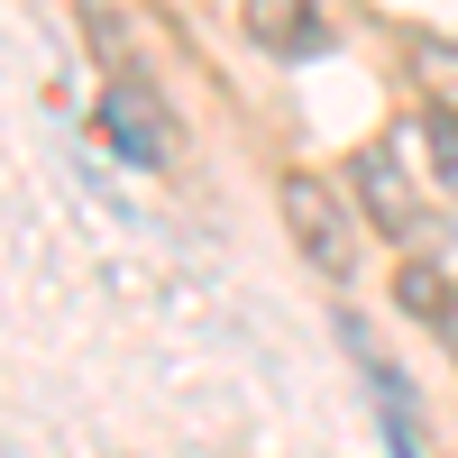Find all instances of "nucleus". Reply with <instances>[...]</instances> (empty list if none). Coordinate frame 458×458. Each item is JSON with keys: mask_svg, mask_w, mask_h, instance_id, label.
<instances>
[{"mask_svg": "<svg viewBox=\"0 0 458 458\" xmlns=\"http://www.w3.org/2000/svg\"><path fill=\"white\" fill-rule=\"evenodd\" d=\"M358 193H367V211H376V229H386V239L403 248V239H431V202H422V183H412L403 165H394V147H358Z\"/></svg>", "mask_w": 458, "mask_h": 458, "instance_id": "3", "label": "nucleus"}, {"mask_svg": "<svg viewBox=\"0 0 458 458\" xmlns=\"http://www.w3.org/2000/svg\"><path fill=\"white\" fill-rule=\"evenodd\" d=\"M92 120H101V138H110V157H120V165H138V174L174 165V147H183V129H174L165 92H157V83H138V73H110Z\"/></svg>", "mask_w": 458, "mask_h": 458, "instance_id": "1", "label": "nucleus"}, {"mask_svg": "<svg viewBox=\"0 0 458 458\" xmlns=\"http://www.w3.org/2000/svg\"><path fill=\"white\" fill-rule=\"evenodd\" d=\"M394 302H403L412 321H431V330H440V321H449V302H458V284L440 276V266H422V257H412L403 276H394Z\"/></svg>", "mask_w": 458, "mask_h": 458, "instance_id": "5", "label": "nucleus"}, {"mask_svg": "<svg viewBox=\"0 0 458 458\" xmlns=\"http://www.w3.org/2000/svg\"><path fill=\"white\" fill-rule=\"evenodd\" d=\"M239 19H248V37H257L266 55H321L330 47V19L302 10V0H248Z\"/></svg>", "mask_w": 458, "mask_h": 458, "instance_id": "4", "label": "nucleus"}, {"mask_svg": "<svg viewBox=\"0 0 458 458\" xmlns=\"http://www.w3.org/2000/svg\"><path fill=\"white\" fill-rule=\"evenodd\" d=\"M440 349H449V358H458V302H449V321H440Z\"/></svg>", "mask_w": 458, "mask_h": 458, "instance_id": "7", "label": "nucleus"}, {"mask_svg": "<svg viewBox=\"0 0 458 458\" xmlns=\"http://www.w3.org/2000/svg\"><path fill=\"white\" fill-rule=\"evenodd\" d=\"M276 211H284V229H293V248L312 257L330 284L358 276V220H349V202L330 193V174H284V183H276Z\"/></svg>", "mask_w": 458, "mask_h": 458, "instance_id": "2", "label": "nucleus"}, {"mask_svg": "<svg viewBox=\"0 0 458 458\" xmlns=\"http://www.w3.org/2000/svg\"><path fill=\"white\" fill-rule=\"evenodd\" d=\"M422 138H431V174L458 193V110H449V101H431V110H422Z\"/></svg>", "mask_w": 458, "mask_h": 458, "instance_id": "6", "label": "nucleus"}]
</instances>
